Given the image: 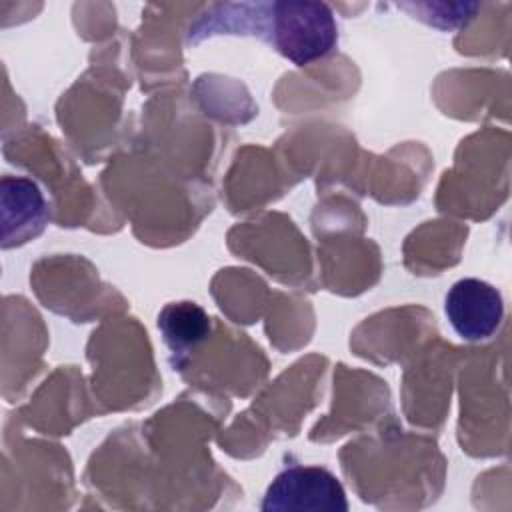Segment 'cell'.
Returning a JSON list of instances; mask_svg holds the SVG:
<instances>
[{
  "label": "cell",
  "mask_w": 512,
  "mask_h": 512,
  "mask_svg": "<svg viewBox=\"0 0 512 512\" xmlns=\"http://www.w3.org/2000/svg\"><path fill=\"white\" fill-rule=\"evenodd\" d=\"M262 512H346L340 480L322 466H288L268 484Z\"/></svg>",
  "instance_id": "7a4b0ae2"
},
{
  "label": "cell",
  "mask_w": 512,
  "mask_h": 512,
  "mask_svg": "<svg viewBox=\"0 0 512 512\" xmlns=\"http://www.w3.org/2000/svg\"><path fill=\"white\" fill-rule=\"evenodd\" d=\"M444 314L454 332L480 342L492 338L504 320L502 294L480 278H462L454 282L444 296Z\"/></svg>",
  "instance_id": "3957f363"
},
{
  "label": "cell",
  "mask_w": 512,
  "mask_h": 512,
  "mask_svg": "<svg viewBox=\"0 0 512 512\" xmlns=\"http://www.w3.org/2000/svg\"><path fill=\"white\" fill-rule=\"evenodd\" d=\"M158 330L176 360L188 356L210 334L212 322L202 306L190 300L170 302L158 314Z\"/></svg>",
  "instance_id": "5b68a950"
},
{
  "label": "cell",
  "mask_w": 512,
  "mask_h": 512,
  "mask_svg": "<svg viewBox=\"0 0 512 512\" xmlns=\"http://www.w3.org/2000/svg\"><path fill=\"white\" fill-rule=\"evenodd\" d=\"M4 248L22 244L42 232L48 212L40 188L22 176L2 178Z\"/></svg>",
  "instance_id": "277c9868"
},
{
  "label": "cell",
  "mask_w": 512,
  "mask_h": 512,
  "mask_svg": "<svg viewBox=\"0 0 512 512\" xmlns=\"http://www.w3.org/2000/svg\"><path fill=\"white\" fill-rule=\"evenodd\" d=\"M264 20L256 22V32L278 54L296 66L326 58L338 44V26L332 10L322 2L282 0L260 4Z\"/></svg>",
  "instance_id": "6da1fadb"
}]
</instances>
